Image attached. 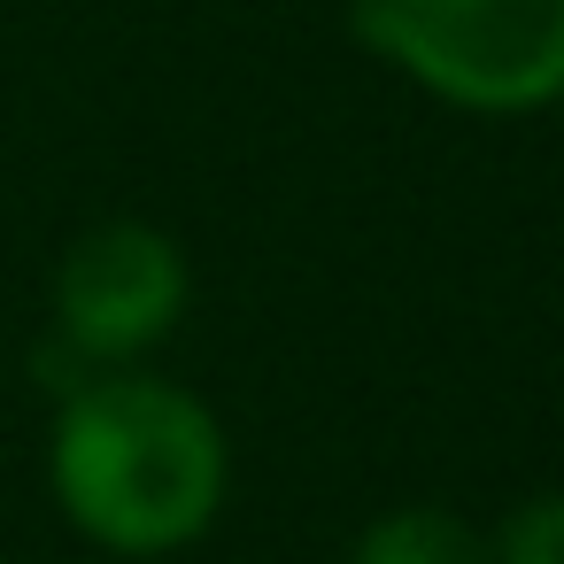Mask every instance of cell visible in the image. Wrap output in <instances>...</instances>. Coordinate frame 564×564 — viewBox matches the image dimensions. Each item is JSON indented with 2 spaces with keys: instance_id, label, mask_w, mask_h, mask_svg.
<instances>
[{
  "instance_id": "cell-1",
  "label": "cell",
  "mask_w": 564,
  "mask_h": 564,
  "mask_svg": "<svg viewBox=\"0 0 564 564\" xmlns=\"http://www.w3.org/2000/svg\"><path fill=\"white\" fill-rule=\"evenodd\" d=\"M47 471L63 518L86 541L117 556H163L209 533L225 502V433L186 387L109 371L70 387Z\"/></svg>"
},
{
  "instance_id": "cell-2",
  "label": "cell",
  "mask_w": 564,
  "mask_h": 564,
  "mask_svg": "<svg viewBox=\"0 0 564 564\" xmlns=\"http://www.w3.org/2000/svg\"><path fill=\"white\" fill-rule=\"evenodd\" d=\"M356 40L456 109H541L564 94V0H356Z\"/></svg>"
},
{
  "instance_id": "cell-3",
  "label": "cell",
  "mask_w": 564,
  "mask_h": 564,
  "mask_svg": "<svg viewBox=\"0 0 564 564\" xmlns=\"http://www.w3.org/2000/svg\"><path fill=\"white\" fill-rule=\"evenodd\" d=\"M186 310V256L155 225H94L55 271V325L78 356L124 364Z\"/></svg>"
},
{
  "instance_id": "cell-4",
  "label": "cell",
  "mask_w": 564,
  "mask_h": 564,
  "mask_svg": "<svg viewBox=\"0 0 564 564\" xmlns=\"http://www.w3.org/2000/svg\"><path fill=\"white\" fill-rule=\"evenodd\" d=\"M348 564H495L487 541L448 510H387Z\"/></svg>"
},
{
  "instance_id": "cell-5",
  "label": "cell",
  "mask_w": 564,
  "mask_h": 564,
  "mask_svg": "<svg viewBox=\"0 0 564 564\" xmlns=\"http://www.w3.org/2000/svg\"><path fill=\"white\" fill-rule=\"evenodd\" d=\"M495 564H564V495H541L525 502L510 525H502V549Z\"/></svg>"
}]
</instances>
